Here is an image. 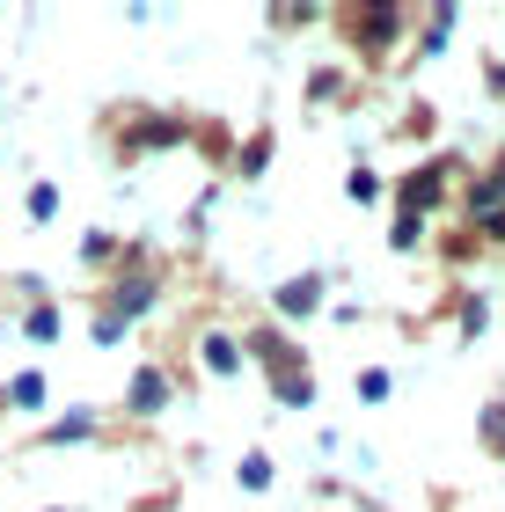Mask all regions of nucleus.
<instances>
[{"label": "nucleus", "mask_w": 505, "mask_h": 512, "mask_svg": "<svg viewBox=\"0 0 505 512\" xmlns=\"http://www.w3.org/2000/svg\"><path fill=\"white\" fill-rule=\"evenodd\" d=\"M432 198H440V169H425V176H410V183H403V205H410V213H425Z\"/></svg>", "instance_id": "obj_1"}, {"label": "nucleus", "mask_w": 505, "mask_h": 512, "mask_svg": "<svg viewBox=\"0 0 505 512\" xmlns=\"http://www.w3.org/2000/svg\"><path fill=\"white\" fill-rule=\"evenodd\" d=\"M315 293H323L315 278H293V286L279 293V308H286V315H301V308H315Z\"/></svg>", "instance_id": "obj_2"}, {"label": "nucleus", "mask_w": 505, "mask_h": 512, "mask_svg": "<svg viewBox=\"0 0 505 512\" xmlns=\"http://www.w3.org/2000/svg\"><path fill=\"white\" fill-rule=\"evenodd\" d=\"M205 366H213V374H235V344H227V337H205Z\"/></svg>", "instance_id": "obj_3"}, {"label": "nucleus", "mask_w": 505, "mask_h": 512, "mask_svg": "<svg viewBox=\"0 0 505 512\" xmlns=\"http://www.w3.org/2000/svg\"><path fill=\"white\" fill-rule=\"evenodd\" d=\"M162 395H169V388H162V374H147L140 388H132V410H154V403H162Z\"/></svg>", "instance_id": "obj_4"}, {"label": "nucleus", "mask_w": 505, "mask_h": 512, "mask_svg": "<svg viewBox=\"0 0 505 512\" xmlns=\"http://www.w3.org/2000/svg\"><path fill=\"white\" fill-rule=\"evenodd\" d=\"M52 205H59V191H52V183H37V191H30V213H37V220H52Z\"/></svg>", "instance_id": "obj_5"}]
</instances>
